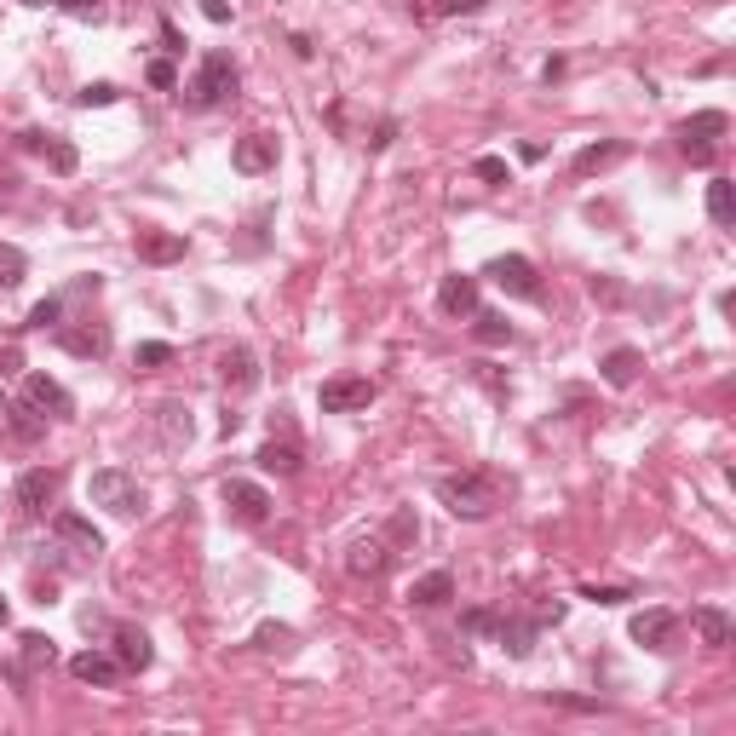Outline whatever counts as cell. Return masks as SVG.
I'll list each match as a JSON object with an SVG mask.
<instances>
[{"mask_svg": "<svg viewBox=\"0 0 736 736\" xmlns=\"http://www.w3.org/2000/svg\"><path fill=\"white\" fill-rule=\"evenodd\" d=\"M437 501L449 506L466 524H483L495 506H501V489L483 478V472H455V478H437Z\"/></svg>", "mask_w": 736, "mask_h": 736, "instance_id": "obj_1", "label": "cell"}, {"mask_svg": "<svg viewBox=\"0 0 736 736\" xmlns=\"http://www.w3.org/2000/svg\"><path fill=\"white\" fill-rule=\"evenodd\" d=\"M87 495H92L98 506H110L115 518H138V512L150 506L144 483H138V478H127L121 466H104V472H92V478H87Z\"/></svg>", "mask_w": 736, "mask_h": 736, "instance_id": "obj_2", "label": "cell"}, {"mask_svg": "<svg viewBox=\"0 0 736 736\" xmlns=\"http://www.w3.org/2000/svg\"><path fill=\"white\" fill-rule=\"evenodd\" d=\"M184 98H190L196 110H213V104L236 98V64H230L225 52H202V64H196V81L184 87Z\"/></svg>", "mask_w": 736, "mask_h": 736, "instance_id": "obj_3", "label": "cell"}, {"mask_svg": "<svg viewBox=\"0 0 736 736\" xmlns=\"http://www.w3.org/2000/svg\"><path fill=\"white\" fill-rule=\"evenodd\" d=\"M374 380L368 374H334V380H322L317 391V409L322 414H363L368 403H374Z\"/></svg>", "mask_w": 736, "mask_h": 736, "instance_id": "obj_4", "label": "cell"}, {"mask_svg": "<svg viewBox=\"0 0 736 736\" xmlns=\"http://www.w3.org/2000/svg\"><path fill=\"white\" fill-rule=\"evenodd\" d=\"M731 133V115L725 110H696L679 121V150H685L690 161H708L713 156V138Z\"/></svg>", "mask_w": 736, "mask_h": 736, "instance_id": "obj_5", "label": "cell"}, {"mask_svg": "<svg viewBox=\"0 0 736 736\" xmlns=\"http://www.w3.org/2000/svg\"><path fill=\"white\" fill-rule=\"evenodd\" d=\"M483 276H489L495 288H506L512 299H541V276H535V265H529L524 253H501V259H489Z\"/></svg>", "mask_w": 736, "mask_h": 736, "instance_id": "obj_6", "label": "cell"}, {"mask_svg": "<svg viewBox=\"0 0 736 736\" xmlns=\"http://www.w3.org/2000/svg\"><path fill=\"white\" fill-rule=\"evenodd\" d=\"M23 409H35L41 420H69V414H75V397H69L52 374H29V380H23Z\"/></svg>", "mask_w": 736, "mask_h": 736, "instance_id": "obj_7", "label": "cell"}, {"mask_svg": "<svg viewBox=\"0 0 736 736\" xmlns=\"http://www.w3.org/2000/svg\"><path fill=\"white\" fill-rule=\"evenodd\" d=\"M219 501H225L230 518H242V524H265V518H271V495H265L259 483H248V478H225Z\"/></svg>", "mask_w": 736, "mask_h": 736, "instance_id": "obj_8", "label": "cell"}, {"mask_svg": "<svg viewBox=\"0 0 736 736\" xmlns=\"http://www.w3.org/2000/svg\"><path fill=\"white\" fill-rule=\"evenodd\" d=\"M18 518H46V506H52V495H58V472H46V466H29L18 478Z\"/></svg>", "mask_w": 736, "mask_h": 736, "instance_id": "obj_9", "label": "cell"}, {"mask_svg": "<svg viewBox=\"0 0 736 736\" xmlns=\"http://www.w3.org/2000/svg\"><path fill=\"white\" fill-rule=\"evenodd\" d=\"M52 535H58L75 558H98V552H104V535H98L81 512H52Z\"/></svg>", "mask_w": 736, "mask_h": 736, "instance_id": "obj_10", "label": "cell"}, {"mask_svg": "<svg viewBox=\"0 0 736 736\" xmlns=\"http://www.w3.org/2000/svg\"><path fill=\"white\" fill-rule=\"evenodd\" d=\"M230 167H236V173H271V167H276V138H271V133L236 138V150H230Z\"/></svg>", "mask_w": 736, "mask_h": 736, "instance_id": "obj_11", "label": "cell"}, {"mask_svg": "<svg viewBox=\"0 0 736 736\" xmlns=\"http://www.w3.org/2000/svg\"><path fill=\"white\" fill-rule=\"evenodd\" d=\"M52 662H58V644L46 639V633H23V639H18V667H12V679H18V685H29V679H35L41 667H52Z\"/></svg>", "mask_w": 736, "mask_h": 736, "instance_id": "obj_12", "label": "cell"}, {"mask_svg": "<svg viewBox=\"0 0 736 736\" xmlns=\"http://www.w3.org/2000/svg\"><path fill=\"white\" fill-rule=\"evenodd\" d=\"M673 633H679V616L673 610H639L633 616V639L644 650H673Z\"/></svg>", "mask_w": 736, "mask_h": 736, "instance_id": "obj_13", "label": "cell"}, {"mask_svg": "<svg viewBox=\"0 0 736 736\" xmlns=\"http://www.w3.org/2000/svg\"><path fill=\"white\" fill-rule=\"evenodd\" d=\"M437 311L443 317H472L478 311V276H443V288H437Z\"/></svg>", "mask_w": 736, "mask_h": 736, "instance_id": "obj_14", "label": "cell"}, {"mask_svg": "<svg viewBox=\"0 0 736 736\" xmlns=\"http://www.w3.org/2000/svg\"><path fill=\"white\" fill-rule=\"evenodd\" d=\"M115 662H121V673H144V667L156 662L150 633L144 627H115Z\"/></svg>", "mask_w": 736, "mask_h": 736, "instance_id": "obj_15", "label": "cell"}, {"mask_svg": "<svg viewBox=\"0 0 736 736\" xmlns=\"http://www.w3.org/2000/svg\"><path fill=\"white\" fill-rule=\"evenodd\" d=\"M598 374H604V386H633L644 374V351L639 345H616V351H604V363H598Z\"/></svg>", "mask_w": 736, "mask_h": 736, "instance_id": "obj_16", "label": "cell"}, {"mask_svg": "<svg viewBox=\"0 0 736 736\" xmlns=\"http://www.w3.org/2000/svg\"><path fill=\"white\" fill-rule=\"evenodd\" d=\"M69 673H75L81 685H98V690H110L115 679H121V662H115V656H104V650H81V656L69 662Z\"/></svg>", "mask_w": 736, "mask_h": 736, "instance_id": "obj_17", "label": "cell"}, {"mask_svg": "<svg viewBox=\"0 0 736 736\" xmlns=\"http://www.w3.org/2000/svg\"><path fill=\"white\" fill-rule=\"evenodd\" d=\"M690 621H696V633H702V644H708V650H725V644L736 639V621L725 616L719 604H696V610H690Z\"/></svg>", "mask_w": 736, "mask_h": 736, "instance_id": "obj_18", "label": "cell"}, {"mask_svg": "<svg viewBox=\"0 0 736 736\" xmlns=\"http://www.w3.org/2000/svg\"><path fill=\"white\" fill-rule=\"evenodd\" d=\"M219 374H225L230 391H253L259 386V357H253L248 345H230L225 357H219Z\"/></svg>", "mask_w": 736, "mask_h": 736, "instance_id": "obj_19", "label": "cell"}, {"mask_svg": "<svg viewBox=\"0 0 736 736\" xmlns=\"http://www.w3.org/2000/svg\"><path fill=\"white\" fill-rule=\"evenodd\" d=\"M535 633H541V621L506 616V610H501V621H495V639H501L506 656H529V650H535Z\"/></svg>", "mask_w": 736, "mask_h": 736, "instance_id": "obj_20", "label": "cell"}, {"mask_svg": "<svg viewBox=\"0 0 736 736\" xmlns=\"http://www.w3.org/2000/svg\"><path fill=\"white\" fill-rule=\"evenodd\" d=\"M58 345H64L69 357H104V351H110V334H104L98 322H81V328H58Z\"/></svg>", "mask_w": 736, "mask_h": 736, "instance_id": "obj_21", "label": "cell"}, {"mask_svg": "<svg viewBox=\"0 0 736 736\" xmlns=\"http://www.w3.org/2000/svg\"><path fill=\"white\" fill-rule=\"evenodd\" d=\"M449 598H455V575L449 570H426L409 587V604H420V610H437V604H449Z\"/></svg>", "mask_w": 736, "mask_h": 736, "instance_id": "obj_22", "label": "cell"}, {"mask_svg": "<svg viewBox=\"0 0 736 736\" xmlns=\"http://www.w3.org/2000/svg\"><path fill=\"white\" fill-rule=\"evenodd\" d=\"M138 259H150V265H173V259H184V236H179V230H144V236H138Z\"/></svg>", "mask_w": 736, "mask_h": 736, "instance_id": "obj_23", "label": "cell"}, {"mask_svg": "<svg viewBox=\"0 0 736 736\" xmlns=\"http://www.w3.org/2000/svg\"><path fill=\"white\" fill-rule=\"evenodd\" d=\"M386 564H391V541H380V535L357 541V547H351V558H345V570H351V575H380Z\"/></svg>", "mask_w": 736, "mask_h": 736, "instance_id": "obj_24", "label": "cell"}, {"mask_svg": "<svg viewBox=\"0 0 736 736\" xmlns=\"http://www.w3.org/2000/svg\"><path fill=\"white\" fill-rule=\"evenodd\" d=\"M621 156H627V144H621V138H604V144H587V150L575 156V173H581V179H593V173H604V167H616Z\"/></svg>", "mask_w": 736, "mask_h": 736, "instance_id": "obj_25", "label": "cell"}, {"mask_svg": "<svg viewBox=\"0 0 736 736\" xmlns=\"http://www.w3.org/2000/svg\"><path fill=\"white\" fill-rule=\"evenodd\" d=\"M253 460H259V472H276V478H294L299 466H305V460H299V443H276V437Z\"/></svg>", "mask_w": 736, "mask_h": 736, "instance_id": "obj_26", "label": "cell"}, {"mask_svg": "<svg viewBox=\"0 0 736 736\" xmlns=\"http://www.w3.org/2000/svg\"><path fill=\"white\" fill-rule=\"evenodd\" d=\"M156 426H161V443H167V449L190 443V432H196V426H190V409H184V403H161V409H156Z\"/></svg>", "mask_w": 736, "mask_h": 736, "instance_id": "obj_27", "label": "cell"}, {"mask_svg": "<svg viewBox=\"0 0 736 736\" xmlns=\"http://www.w3.org/2000/svg\"><path fill=\"white\" fill-rule=\"evenodd\" d=\"M708 219L719 230L736 225V184L731 179H708Z\"/></svg>", "mask_w": 736, "mask_h": 736, "instance_id": "obj_28", "label": "cell"}, {"mask_svg": "<svg viewBox=\"0 0 736 736\" xmlns=\"http://www.w3.org/2000/svg\"><path fill=\"white\" fill-rule=\"evenodd\" d=\"M253 650H265V656H288V650H294V627H288V621H265V627H253Z\"/></svg>", "mask_w": 736, "mask_h": 736, "instance_id": "obj_29", "label": "cell"}, {"mask_svg": "<svg viewBox=\"0 0 736 736\" xmlns=\"http://www.w3.org/2000/svg\"><path fill=\"white\" fill-rule=\"evenodd\" d=\"M472 334H478V345H506L512 340V322L501 311H472Z\"/></svg>", "mask_w": 736, "mask_h": 736, "instance_id": "obj_30", "label": "cell"}, {"mask_svg": "<svg viewBox=\"0 0 736 736\" xmlns=\"http://www.w3.org/2000/svg\"><path fill=\"white\" fill-rule=\"evenodd\" d=\"M23 276H29V253L12 248V242H0V288H18Z\"/></svg>", "mask_w": 736, "mask_h": 736, "instance_id": "obj_31", "label": "cell"}, {"mask_svg": "<svg viewBox=\"0 0 736 736\" xmlns=\"http://www.w3.org/2000/svg\"><path fill=\"white\" fill-rule=\"evenodd\" d=\"M46 161H52V173H58V179H69V173L81 167L75 144H64V138H46Z\"/></svg>", "mask_w": 736, "mask_h": 736, "instance_id": "obj_32", "label": "cell"}, {"mask_svg": "<svg viewBox=\"0 0 736 736\" xmlns=\"http://www.w3.org/2000/svg\"><path fill=\"white\" fill-rule=\"evenodd\" d=\"M115 98H121V87H110V81H92V87L75 92V104H81V110H110Z\"/></svg>", "mask_w": 736, "mask_h": 736, "instance_id": "obj_33", "label": "cell"}, {"mask_svg": "<svg viewBox=\"0 0 736 736\" xmlns=\"http://www.w3.org/2000/svg\"><path fill=\"white\" fill-rule=\"evenodd\" d=\"M41 432H46V420H41L35 409H23V403H18V409H12V437H23V443H35Z\"/></svg>", "mask_w": 736, "mask_h": 736, "instance_id": "obj_34", "label": "cell"}, {"mask_svg": "<svg viewBox=\"0 0 736 736\" xmlns=\"http://www.w3.org/2000/svg\"><path fill=\"white\" fill-rule=\"evenodd\" d=\"M133 363H138V368H161V363H173V345H167V340H144V345L133 351Z\"/></svg>", "mask_w": 736, "mask_h": 736, "instance_id": "obj_35", "label": "cell"}, {"mask_svg": "<svg viewBox=\"0 0 736 736\" xmlns=\"http://www.w3.org/2000/svg\"><path fill=\"white\" fill-rule=\"evenodd\" d=\"M58 322H64V299H58V294L41 299V305L29 311V328H58Z\"/></svg>", "mask_w": 736, "mask_h": 736, "instance_id": "obj_36", "label": "cell"}, {"mask_svg": "<svg viewBox=\"0 0 736 736\" xmlns=\"http://www.w3.org/2000/svg\"><path fill=\"white\" fill-rule=\"evenodd\" d=\"M495 621H501V610H466L460 627H466V633H478V639H495Z\"/></svg>", "mask_w": 736, "mask_h": 736, "instance_id": "obj_37", "label": "cell"}, {"mask_svg": "<svg viewBox=\"0 0 736 736\" xmlns=\"http://www.w3.org/2000/svg\"><path fill=\"white\" fill-rule=\"evenodd\" d=\"M144 81H150L156 92H173V87H179V69H173V58H156V64L144 69Z\"/></svg>", "mask_w": 736, "mask_h": 736, "instance_id": "obj_38", "label": "cell"}, {"mask_svg": "<svg viewBox=\"0 0 736 736\" xmlns=\"http://www.w3.org/2000/svg\"><path fill=\"white\" fill-rule=\"evenodd\" d=\"M472 173H478L483 184H506V179H512V167H506L501 156H478V161H472Z\"/></svg>", "mask_w": 736, "mask_h": 736, "instance_id": "obj_39", "label": "cell"}, {"mask_svg": "<svg viewBox=\"0 0 736 736\" xmlns=\"http://www.w3.org/2000/svg\"><path fill=\"white\" fill-rule=\"evenodd\" d=\"M69 18H81V23H98L104 18V0H58Z\"/></svg>", "mask_w": 736, "mask_h": 736, "instance_id": "obj_40", "label": "cell"}, {"mask_svg": "<svg viewBox=\"0 0 736 736\" xmlns=\"http://www.w3.org/2000/svg\"><path fill=\"white\" fill-rule=\"evenodd\" d=\"M391 541H420V524H414V512L403 506L397 518H391Z\"/></svg>", "mask_w": 736, "mask_h": 736, "instance_id": "obj_41", "label": "cell"}, {"mask_svg": "<svg viewBox=\"0 0 736 736\" xmlns=\"http://www.w3.org/2000/svg\"><path fill=\"white\" fill-rule=\"evenodd\" d=\"M581 598H593V604H627V587H581Z\"/></svg>", "mask_w": 736, "mask_h": 736, "instance_id": "obj_42", "label": "cell"}, {"mask_svg": "<svg viewBox=\"0 0 736 736\" xmlns=\"http://www.w3.org/2000/svg\"><path fill=\"white\" fill-rule=\"evenodd\" d=\"M391 138H397V121H380V127H374V138H368V150H386Z\"/></svg>", "mask_w": 736, "mask_h": 736, "instance_id": "obj_43", "label": "cell"}, {"mask_svg": "<svg viewBox=\"0 0 736 736\" xmlns=\"http://www.w3.org/2000/svg\"><path fill=\"white\" fill-rule=\"evenodd\" d=\"M535 621H541V627H547V621H564V604H558V598H552V604H541V610H535Z\"/></svg>", "mask_w": 736, "mask_h": 736, "instance_id": "obj_44", "label": "cell"}, {"mask_svg": "<svg viewBox=\"0 0 736 736\" xmlns=\"http://www.w3.org/2000/svg\"><path fill=\"white\" fill-rule=\"evenodd\" d=\"M202 12H207L213 23H230V6H225V0H202Z\"/></svg>", "mask_w": 736, "mask_h": 736, "instance_id": "obj_45", "label": "cell"}, {"mask_svg": "<svg viewBox=\"0 0 736 736\" xmlns=\"http://www.w3.org/2000/svg\"><path fill=\"white\" fill-rule=\"evenodd\" d=\"M443 12H478V0H443Z\"/></svg>", "mask_w": 736, "mask_h": 736, "instance_id": "obj_46", "label": "cell"}, {"mask_svg": "<svg viewBox=\"0 0 736 736\" xmlns=\"http://www.w3.org/2000/svg\"><path fill=\"white\" fill-rule=\"evenodd\" d=\"M6 621H12V610H6V598H0V627H6Z\"/></svg>", "mask_w": 736, "mask_h": 736, "instance_id": "obj_47", "label": "cell"}, {"mask_svg": "<svg viewBox=\"0 0 736 736\" xmlns=\"http://www.w3.org/2000/svg\"><path fill=\"white\" fill-rule=\"evenodd\" d=\"M18 6H52V0H18Z\"/></svg>", "mask_w": 736, "mask_h": 736, "instance_id": "obj_48", "label": "cell"}, {"mask_svg": "<svg viewBox=\"0 0 736 736\" xmlns=\"http://www.w3.org/2000/svg\"><path fill=\"white\" fill-rule=\"evenodd\" d=\"M0 414H6V391H0Z\"/></svg>", "mask_w": 736, "mask_h": 736, "instance_id": "obj_49", "label": "cell"}]
</instances>
